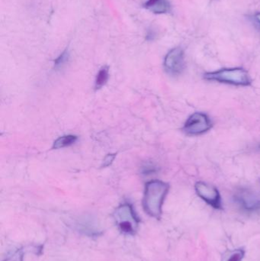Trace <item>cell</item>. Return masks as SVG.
Segmentation results:
<instances>
[{
    "label": "cell",
    "mask_w": 260,
    "mask_h": 261,
    "mask_svg": "<svg viewBox=\"0 0 260 261\" xmlns=\"http://www.w3.org/2000/svg\"><path fill=\"white\" fill-rule=\"evenodd\" d=\"M108 77H109V69L105 66L100 69L96 76V84H95L96 90H100L102 87H104L106 84Z\"/></svg>",
    "instance_id": "obj_10"
},
{
    "label": "cell",
    "mask_w": 260,
    "mask_h": 261,
    "mask_svg": "<svg viewBox=\"0 0 260 261\" xmlns=\"http://www.w3.org/2000/svg\"><path fill=\"white\" fill-rule=\"evenodd\" d=\"M169 190V184L161 180L150 181L146 184L143 205L148 215L156 219H160L162 207Z\"/></svg>",
    "instance_id": "obj_1"
},
{
    "label": "cell",
    "mask_w": 260,
    "mask_h": 261,
    "mask_svg": "<svg viewBox=\"0 0 260 261\" xmlns=\"http://www.w3.org/2000/svg\"><path fill=\"white\" fill-rule=\"evenodd\" d=\"M156 37V33L154 32V31H149L147 34V40L148 41H152V40L154 39V38Z\"/></svg>",
    "instance_id": "obj_15"
},
{
    "label": "cell",
    "mask_w": 260,
    "mask_h": 261,
    "mask_svg": "<svg viewBox=\"0 0 260 261\" xmlns=\"http://www.w3.org/2000/svg\"><path fill=\"white\" fill-rule=\"evenodd\" d=\"M115 156V154L107 155V156H105V159H104L102 167H108V166L111 165V164H112L113 161H114Z\"/></svg>",
    "instance_id": "obj_13"
},
{
    "label": "cell",
    "mask_w": 260,
    "mask_h": 261,
    "mask_svg": "<svg viewBox=\"0 0 260 261\" xmlns=\"http://www.w3.org/2000/svg\"><path fill=\"white\" fill-rule=\"evenodd\" d=\"M143 7L157 15L169 13L171 11V4L168 0H148Z\"/></svg>",
    "instance_id": "obj_8"
},
{
    "label": "cell",
    "mask_w": 260,
    "mask_h": 261,
    "mask_svg": "<svg viewBox=\"0 0 260 261\" xmlns=\"http://www.w3.org/2000/svg\"><path fill=\"white\" fill-rule=\"evenodd\" d=\"M155 172L156 167H154V166H147V167H143V174H151Z\"/></svg>",
    "instance_id": "obj_14"
},
{
    "label": "cell",
    "mask_w": 260,
    "mask_h": 261,
    "mask_svg": "<svg viewBox=\"0 0 260 261\" xmlns=\"http://www.w3.org/2000/svg\"><path fill=\"white\" fill-rule=\"evenodd\" d=\"M69 58H70V53L69 50H65L59 55L57 58L54 61L55 68H61L63 66L65 65L68 62Z\"/></svg>",
    "instance_id": "obj_12"
},
{
    "label": "cell",
    "mask_w": 260,
    "mask_h": 261,
    "mask_svg": "<svg viewBox=\"0 0 260 261\" xmlns=\"http://www.w3.org/2000/svg\"><path fill=\"white\" fill-rule=\"evenodd\" d=\"M114 219L122 231L126 234H134L137 227V219L131 205L124 204L116 210Z\"/></svg>",
    "instance_id": "obj_5"
},
{
    "label": "cell",
    "mask_w": 260,
    "mask_h": 261,
    "mask_svg": "<svg viewBox=\"0 0 260 261\" xmlns=\"http://www.w3.org/2000/svg\"><path fill=\"white\" fill-rule=\"evenodd\" d=\"M204 79L237 87H248L252 84V79L248 72L241 67L224 68L216 71L208 72L205 73Z\"/></svg>",
    "instance_id": "obj_2"
},
{
    "label": "cell",
    "mask_w": 260,
    "mask_h": 261,
    "mask_svg": "<svg viewBox=\"0 0 260 261\" xmlns=\"http://www.w3.org/2000/svg\"><path fill=\"white\" fill-rule=\"evenodd\" d=\"M259 148H260V144H259Z\"/></svg>",
    "instance_id": "obj_17"
},
{
    "label": "cell",
    "mask_w": 260,
    "mask_h": 261,
    "mask_svg": "<svg viewBox=\"0 0 260 261\" xmlns=\"http://www.w3.org/2000/svg\"><path fill=\"white\" fill-rule=\"evenodd\" d=\"M163 65L166 73L170 76L181 75L186 66L184 50L181 47H175L169 50L165 57Z\"/></svg>",
    "instance_id": "obj_6"
},
{
    "label": "cell",
    "mask_w": 260,
    "mask_h": 261,
    "mask_svg": "<svg viewBox=\"0 0 260 261\" xmlns=\"http://www.w3.org/2000/svg\"><path fill=\"white\" fill-rule=\"evenodd\" d=\"M235 203L246 213L260 211V196L253 190L246 187L238 188L234 194Z\"/></svg>",
    "instance_id": "obj_3"
},
{
    "label": "cell",
    "mask_w": 260,
    "mask_h": 261,
    "mask_svg": "<svg viewBox=\"0 0 260 261\" xmlns=\"http://www.w3.org/2000/svg\"><path fill=\"white\" fill-rule=\"evenodd\" d=\"M195 190L197 195L206 203L209 204L215 210H222L221 194L216 187L199 181L195 184Z\"/></svg>",
    "instance_id": "obj_7"
},
{
    "label": "cell",
    "mask_w": 260,
    "mask_h": 261,
    "mask_svg": "<svg viewBox=\"0 0 260 261\" xmlns=\"http://www.w3.org/2000/svg\"><path fill=\"white\" fill-rule=\"evenodd\" d=\"M77 141V137L76 135H68L60 137L53 143V149H61L64 147H70Z\"/></svg>",
    "instance_id": "obj_9"
},
{
    "label": "cell",
    "mask_w": 260,
    "mask_h": 261,
    "mask_svg": "<svg viewBox=\"0 0 260 261\" xmlns=\"http://www.w3.org/2000/svg\"><path fill=\"white\" fill-rule=\"evenodd\" d=\"M244 255L245 251L244 249L235 250L226 254L222 261H242Z\"/></svg>",
    "instance_id": "obj_11"
},
{
    "label": "cell",
    "mask_w": 260,
    "mask_h": 261,
    "mask_svg": "<svg viewBox=\"0 0 260 261\" xmlns=\"http://www.w3.org/2000/svg\"><path fill=\"white\" fill-rule=\"evenodd\" d=\"M213 124L210 118L203 113H195L188 118L183 130L186 135L198 136L212 129Z\"/></svg>",
    "instance_id": "obj_4"
},
{
    "label": "cell",
    "mask_w": 260,
    "mask_h": 261,
    "mask_svg": "<svg viewBox=\"0 0 260 261\" xmlns=\"http://www.w3.org/2000/svg\"><path fill=\"white\" fill-rule=\"evenodd\" d=\"M254 21L260 29V12H258L254 15Z\"/></svg>",
    "instance_id": "obj_16"
}]
</instances>
